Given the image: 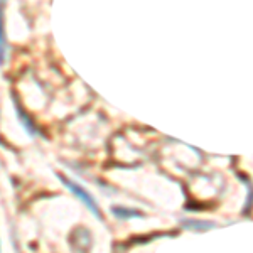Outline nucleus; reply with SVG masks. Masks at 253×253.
<instances>
[{
	"instance_id": "f257e3e1",
	"label": "nucleus",
	"mask_w": 253,
	"mask_h": 253,
	"mask_svg": "<svg viewBox=\"0 0 253 253\" xmlns=\"http://www.w3.org/2000/svg\"><path fill=\"white\" fill-rule=\"evenodd\" d=\"M58 179H59L61 182H63L64 186L68 187L69 191H71L73 194H75V198H78L80 201L83 203V205L86 206L88 210L96 216V218H100V219H101V214H100V210H98L96 203L93 201L91 196H89V194L86 193V191H84L83 187H81V186L78 184V182H73L71 179H68L66 175H61V174H58Z\"/></svg>"
},
{
	"instance_id": "7ed1b4c3",
	"label": "nucleus",
	"mask_w": 253,
	"mask_h": 253,
	"mask_svg": "<svg viewBox=\"0 0 253 253\" xmlns=\"http://www.w3.org/2000/svg\"><path fill=\"white\" fill-rule=\"evenodd\" d=\"M15 108H17V113H19V120L22 122V125H24V126H26V130H27V132H29V135H36V130H34V126L31 125V122L27 120V117L24 115L22 112H20L19 107H15Z\"/></svg>"
},
{
	"instance_id": "f03ea898",
	"label": "nucleus",
	"mask_w": 253,
	"mask_h": 253,
	"mask_svg": "<svg viewBox=\"0 0 253 253\" xmlns=\"http://www.w3.org/2000/svg\"><path fill=\"white\" fill-rule=\"evenodd\" d=\"M113 214H115L117 218H120V219H126V218H140V216H142L140 211H137V210H126V208H120V206L113 208Z\"/></svg>"
}]
</instances>
